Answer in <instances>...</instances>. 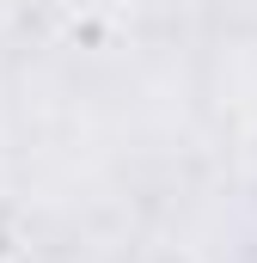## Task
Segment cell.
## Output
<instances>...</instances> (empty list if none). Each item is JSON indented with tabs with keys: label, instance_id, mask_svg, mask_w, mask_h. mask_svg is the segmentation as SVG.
I'll return each mask as SVG.
<instances>
[]
</instances>
